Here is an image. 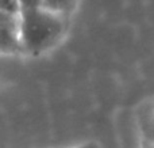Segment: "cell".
Listing matches in <instances>:
<instances>
[{
    "label": "cell",
    "mask_w": 154,
    "mask_h": 148,
    "mask_svg": "<svg viewBox=\"0 0 154 148\" xmlns=\"http://www.w3.org/2000/svg\"><path fill=\"white\" fill-rule=\"evenodd\" d=\"M141 121V132L143 135L145 144L154 147V106L147 109Z\"/></svg>",
    "instance_id": "3957f363"
},
{
    "label": "cell",
    "mask_w": 154,
    "mask_h": 148,
    "mask_svg": "<svg viewBox=\"0 0 154 148\" xmlns=\"http://www.w3.org/2000/svg\"><path fill=\"white\" fill-rule=\"evenodd\" d=\"M70 148H100V146L97 143H95V141H85V143L77 144V146L70 147Z\"/></svg>",
    "instance_id": "8992f818"
},
{
    "label": "cell",
    "mask_w": 154,
    "mask_h": 148,
    "mask_svg": "<svg viewBox=\"0 0 154 148\" xmlns=\"http://www.w3.org/2000/svg\"><path fill=\"white\" fill-rule=\"evenodd\" d=\"M73 3H75V0H42L41 4L50 8V10H56L65 14L72 8Z\"/></svg>",
    "instance_id": "277c9868"
},
{
    "label": "cell",
    "mask_w": 154,
    "mask_h": 148,
    "mask_svg": "<svg viewBox=\"0 0 154 148\" xmlns=\"http://www.w3.org/2000/svg\"><path fill=\"white\" fill-rule=\"evenodd\" d=\"M41 2H42V0H18L20 10H24V8H31V7H37V5H41Z\"/></svg>",
    "instance_id": "5b68a950"
},
{
    "label": "cell",
    "mask_w": 154,
    "mask_h": 148,
    "mask_svg": "<svg viewBox=\"0 0 154 148\" xmlns=\"http://www.w3.org/2000/svg\"><path fill=\"white\" fill-rule=\"evenodd\" d=\"M65 33L64 14L37 5L19 12L18 41L20 52L41 54L51 49Z\"/></svg>",
    "instance_id": "6da1fadb"
},
{
    "label": "cell",
    "mask_w": 154,
    "mask_h": 148,
    "mask_svg": "<svg viewBox=\"0 0 154 148\" xmlns=\"http://www.w3.org/2000/svg\"><path fill=\"white\" fill-rule=\"evenodd\" d=\"M143 148H154V147H152V146H146V144H145V147Z\"/></svg>",
    "instance_id": "52a82bcc"
},
{
    "label": "cell",
    "mask_w": 154,
    "mask_h": 148,
    "mask_svg": "<svg viewBox=\"0 0 154 148\" xmlns=\"http://www.w3.org/2000/svg\"><path fill=\"white\" fill-rule=\"evenodd\" d=\"M18 34L10 30L0 29V53H19Z\"/></svg>",
    "instance_id": "7a4b0ae2"
}]
</instances>
